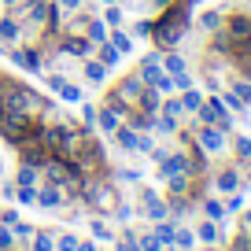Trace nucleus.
<instances>
[{
    "label": "nucleus",
    "instance_id": "5",
    "mask_svg": "<svg viewBox=\"0 0 251 251\" xmlns=\"http://www.w3.org/2000/svg\"><path fill=\"white\" fill-rule=\"evenodd\" d=\"M100 126H103V129H115V126H118V111H103V115H100Z\"/></svg>",
    "mask_w": 251,
    "mask_h": 251
},
{
    "label": "nucleus",
    "instance_id": "18",
    "mask_svg": "<svg viewBox=\"0 0 251 251\" xmlns=\"http://www.w3.org/2000/svg\"><path fill=\"white\" fill-rule=\"evenodd\" d=\"M155 236H159L163 244H170V240H174V229H170V226H159V233H155Z\"/></svg>",
    "mask_w": 251,
    "mask_h": 251
},
{
    "label": "nucleus",
    "instance_id": "2",
    "mask_svg": "<svg viewBox=\"0 0 251 251\" xmlns=\"http://www.w3.org/2000/svg\"><path fill=\"white\" fill-rule=\"evenodd\" d=\"M118 141H122L126 148H148V141H141V137L129 133V129H122V133H118Z\"/></svg>",
    "mask_w": 251,
    "mask_h": 251
},
{
    "label": "nucleus",
    "instance_id": "4",
    "mask_svg": "<svg viewBox=\"0 0 251 251\" xmlns=\"http://www.w3.org/2000/svg\"><path fill=\"white\" fill-rule=\"evenodd\" d=\"M59 93H63V100H71V103H78V100H81V93H78L74 85H67V81L59 85Z\"/></svg>",
    "mask_w": 251,
    "mask_h": 251
},
{
    "label": "nucleus",
    "instance_id": "26",
    "mask_svg": "<svg viewBox=\"0 0 251 251\" xmlns=\"http://www.w3.org/2000/svg\"><path fill=\"white\" fill-rule=\"evenodd\" d=\"M155 4H166V0H155Z\"/></svg>",
    "mask_w": 251,
    "mask_h": 251
},
{
    "label": "nucleus",
    "instance_id": "13",
    "mask_svg": "<svg viewBox=\"0 0 251 251\" xmlns=\"http://www.w3.org/2000/svg\"><path fill=\"white\" fill-rule=\"evenodd\" d=\"M67 52H74V55H85V52H89V45H85V41H71V45H67Z\"/></svg>",
    "mask_w": 251,
    "mask_h": 251
},
{
    "label": "nucleus",
    "instance_id": "1",
    "mask_svg": "<svg viewBox=\"0 0 251 251\" xmlns=\"http://www.w3.org/2000/svg\"><path fill=\"white\" fill-rule=\"evenodd\" d=\"M181 23H185L181 15H174L170 23H163V26H159V41H163V45H174V41L181 37Z\"/></svg>",
    "mask_w": 251,
    "mask_h": 251
},
{
    "label": "nucleus",
    "instance_id": "9",
    "mask_svg": "<svg viewBox=\"0 0 251 251\" xmlns=\"http://www.w3.org/2000/svg\"><path fill=\"white\" fill-rule=\"evenodd\" d=\"M0 33H4V41H15L19 37V26L15 23H4V26H0Z\"/></svg>",
    "mask_w": 251,
    "mask_h": 251
},
{
    "label": "nucleus",
    "instance_id": "20",
    "mask_svg": "<svg viewBox=\"0 0 251 251\" xmlns=\"http://www.w3.org/2000/svg\"><path fill=\"white\" fill-rule=\"evenodd\" d=\"M89 37H93V41H103V26L93 23V26H89Z\"/></svg>",
    "mask_w": 251,
    "mask_h": 251
},
{
    "label": "nucleus",
    "instance_id": "23",
    "mask_svg": "<svg viewBox=\"0 0 251 251\" xmlns=\"http://www.w3.org/2000/svg\"><path fill=\"white\" fill-rule=\"evenodd\" d=\"M8 244H11V233H8V229H0V248H8Z\"/></svg>",
    "mask_w": 251,
    "mask_h": 251
},
{
    "label": "nucleus",
    "instance_id": "3",
    "mask_svg": "<svg viewBox=\"0 0 251 251\" xmlns=\"http://www.w3.org/2000/svg\"><path fill=\"white\" fill-rule=\"evenodd\" d=\"M15 63H23V67H30V71H37V55H33V52H15Z\"/></svg>",
    "mask_w": 251,
    "mask_h": 251
},
{
    "label": "nucleus",
    "instance_id": "6",
    "mask_svg": "<svg viewBox=\"0 0 251 251\" xmlns=\"http://www.w3.org/2000/svg\"><path fill=\"white\" fill-rule=\"evenodd\" d=\"M203 144H207V148H222V133H214V129H203Z\"/></svg>",
    "mask_w": 251,
    "mask_h": 251
},
{
    "label": "nucleus",
    "instance_id": "19",
    "mask_svg": "<svg viewBox=\"0 0 251 251\" xmlns=\"http://www.w3.org/2000/svg\"><path fill=\"white\" fill-rule=\"evenodd\" d=\"M100 55H103V63H115V59H118V48H107V45H103Z\"/></svg>",
    "mask_w": 251,
    "mask_h": 251
},
{
    "label": "nucleus",
    "instance_id": "10",
    "mask_svg": "<svg viewBox=\"0 0 251 251\" xmlns=\"http://www.w3.org/2000/svg\"><path fill=\"white\" fill-rule=\"evenodd\" d=\"M33 244H37V251H52V236H45V233L33 236Z\"/></svg>",
    "mask_w": 251,
    "mask_h": 251
},
{
    "label": "nucleus",
    "instance_id": "17",
    "mask_svg": "<svg viewBox=\"0 0 251 251\" xmlns=\"http://www.w3.org/2000/svg\"><path fill=\"white\" fill-rule=\"evenodd\" d=\"M19 181H23V185H30V181H33V166H30V163L19 170Z\"/></svg>",
    "mask_w": 251,
    "mask_h": 251
},
{
    "label": "nucleus",
    "instance_id": "14",
    "mask_svg": "<svg viewBox=\"0 0 251 251\" xmlns=\"http://www.w3.org/2000/svg\"><path fill=\"white\" fill-rule=\"evenodd\" d=\"M144 251H163V240L159 236H144Z\"/></svg>",
    "mask_w": 251,
    "mask_h": 251
},
{
    "label": "nucleus",
    "instance_id": "22",
    "mask_svg": "<svg viewBox=\"0 0 251 251\" xmlns=\"http://www.w3.org/2000/svg\"><path fill=\"white\" fill-rule=\"evenodd\" d=\"M185 107L196 111V107H200V96H196V93H188V96H185Z\"/></svg>",
    "mask_w": 251,
    "mask_h": 251
},
{
    "label": "nucleus",
    "instance_id": "21",
    "mask_svg": "<svg viewBox=\"0 0 251 251\" xmlns=\"http://www.w3.org/2000/svg\"><path fill=\"white\" fill-rule=\"evenodd\" d=\"M218 185H222V188H233V185H236V174H222Z\"/></svg>",
    "mask_w": 251,
    "mask_h": 251
},
{
    "label": "nucleus",
    "instance_id": "7",
    "mask_svg": "<svg viewBox=\"0 0 251 251\" xmlns=\"http://www.w3.org/2000/svg\"><path fill=\"white\" fill-rule=\"evenodd\" d=\"M159 159H163V155H159ZM181 166H185V163H181V155H174V159H163V170H166V174H177Z\"/></svg>",
    "mask_w": 251,
    "mask_h": 251
},
{
    "label": "nucleus",
    "instance_id": "15",
    "mask_svg": "<svg viewBox=\"0 0 251 251\" xmlns=\"http://www.w3.org/2000/svg\"><path fill=\"white\" fill-rule=\"evenodd\" d=\"M89 78H93V81H103V67H100V63H89Z\"/></svg>",
    "mask_w": 251,
    "mask_h": 251
},
{
    "label": "nucleus",
    "instance_id": "24",
    "mask_svg": "<svg viewBox=\"0 0 251 251\" xmlns=\"http://www.w3.org/2000/svg\"><path fill=\"white\" fill-rule=\"evenodd\" d=\"M59 4H63V8H78L81 0H59Z\"/></svg>",
    "mask_w": 251,
    "mask_h": 251
},
{
    "label": "nucleus",
    "instance_id": "16",
    "mask_svg": "<svg viewBox=\"0 0 251 251\" xmlns=\"http://www.w3.org/2000/svg\"><path fill=\"white\" fill-rule=\"evenodd\" d=\"M59 251H78V240H74V236H63V240H59Z\"/></svg>",
    "mask_w": 251,
    "mask_h": 251
},
{
    "label": "nucleus",
    "instance_id": "11",
    "mask_svg": "<svg viewBox=\"0 0 251 251\" xmlns=\"http://www.w3.org/2000/svg\"><path fill=\"white\" fill-rule=\"evenodd\" d=\"M166 71H174V74H185V63H181L177 55H170V59H166Z\"/></svg>",
    "mask_w": 251,
    "mask_h": 251
},
{
    "label": "nucleus",
    "instance_id": "12",
    "mask_svg": "<svg viewBox=\"0 0 251 251\" xmlns=\"http://www.w3.org/2000/svg\"><path fill=\"white\" fill-rule=\"evenodd\" d=\"M111 41H115V48H118V52H129V37H126V33H115Z\"/></svg>",
    "mask_w": 251,
    "mask_h": 251
},
{
    "label": "nucleus",
    "instance_id": "25",
    "mask_svg": "<svg viewBox=\"0 0 251 251\" xmlns=\"http://www.w3.org/2000/svg\"><path fill=\"white\" fill-rule=\"evenodd\" d=\"M78 251H96V248H93V244H78Z\"/></svg>",
    "mask_w": 251,
    "mask_h": 251
},
{
    "label": "nucleus",
    "instance_id": "8",
    "mask_svg": "<svg viewBox=\"0 0 251 251\" xmlns=\"http://www.w3.org/2000/svg\"><path fill=\"white\" fill-rule=\"evenodd\" d=\"M41 203H45V207H55V203H59V192H55V188H45V192H41Z\"/></svg>",
    "mask_w": 251,
    "mask_h": 251
}]
</instances>
